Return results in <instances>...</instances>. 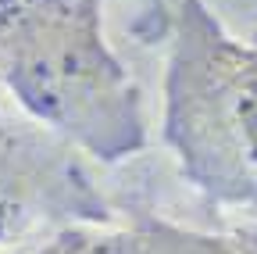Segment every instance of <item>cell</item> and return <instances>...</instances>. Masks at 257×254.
Listing matches in <instances>:
<instances>
[{"instance_id":"cell-1","label":"cell","mask_w":257,"mask_h":254,"mask_svg":"<svg viewBox=\"0 0 257 254\" xmlns=\"http://www.w3.org/2000/svg\"><path fill=\"white\" fill-rule=\"evenodd\" d=\"M11 86L40 118L100 150L136 140V93L104 50L89 11L68 0H11Z\"/></svg>"},{"instance_id":"cell-2","label":"cell","mask_w":257,"mask_h":254,"mask_svg":"<svg viewBox=\"0 0 257 254\" xmlns=\"http://www.w3.org/2000/svg\"><path fill=\"white\" fill-rule=\"evenodd\" d=\"M175 65L172 136L193 176L225 201L257 204V47H239L197 15Z\"/></svg>"}]
</instances>
